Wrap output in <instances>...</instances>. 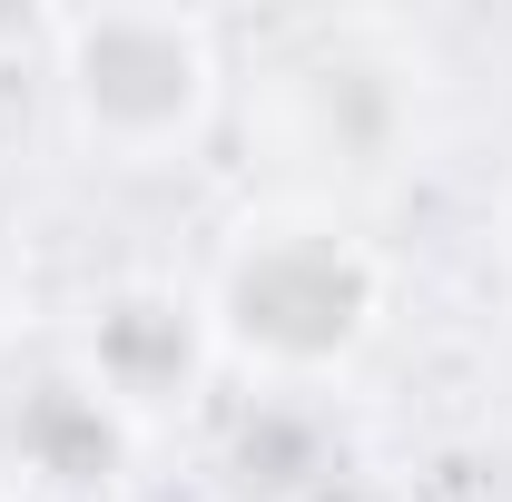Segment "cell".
<instances>
[{
	"label": "cell",
	"instance_id": "1",
	"mask_svg": "<svg viewBox=\"0 0 512 502\" xmlns=\"http://www.w3.org/2000/svg\"><path fill=\"white\" fill-rule=\"evenodd\" d=\"M444 69L394 10H306L256 30L237 69V119L266 168V197H325L375 217L434 148Z\"/></svg>",
	"mask_w": 512,
	"mask_h": 502
},
{
	"label": "cell",
	"instance_id": "2",
	"mask_svg": "<svg viewBox=\"0 0 512 502\" xmlns=\"http://www.w3.org/2000/svg\"><path fill=\"white\" fill-rule=\"evenodd\" d=\"M404 266L375 237V217L325 197H266L256 188L197 256V306L217 335L227 394H306L335 404L394 335Z\"/></svg>",
	"mask_w": 512,
	"mask_h": 502
},
{
	"label": "cell",
	"instance_id": "4",
	"mask_svg": "<svg viewBox=\"0 0 512 502\" xmlns=\"http://www.w3.org/2000/svg\"><path fill=\"white\" fill-rule=\"evenodd\" d=\"M50 365H69L148 443H168L178 424L217 414V394H227L197 276H168V266H119V276L79 286L69 315L50 325Z\"/></svg>",
	"mask_w": 512,
	"mask_h": 502
},
{
	"label": "cell",
	"instance_id": "3",
	"mask_svg": "<svg viewBox=\"0 0 512 502\" xmlns=\"http://www.w3.org/2000/svg\"><path fill=\"white\" fill-rule=\"evenodd\" d=\"M40 89L60 148L99 178H178L237 119V50L207 10L99 0L40 20Z\"/></svg>",
	"mask_w": 512,
	"mask_h": 502
},
{
	"label": "cell",
	"instance_id": "6",
	"mask_svg": "<svg viewBox=\"0 0 512 502\" xmlns=\"http://www.w3.org/2000/svg\"><path fill=\"white\" fill-rule=\"evenodd\" d=\"M20 306H30V247H20V227L0 217V345H10Z\"/></svg>",
	"mask_w": 512,
	"mask_h": 502
},
{
	"label": "cell",
	"instance_id": "7",
	"mask_svg": "<svg viewBox=\"0 0 512 502\" xmlns=\"http://www.w3.org/2000/svg\"><path fill=\"white\" fill-rule=\"evenodd\" d=\"M493 286H503V315H512V168H503V197H493Z\"/></svg>",
	"mask_w": 512,
	"mask_h": 502
},
{
	"label": "cell",
	"instance_id": "5",
	"mask_svg": "<svg viewBox=\"0 0 512 502\" xmlns=\"http://www.w3.org/2000/svg\"><path fill=\"white\" fill-rule=\"evenodd\" d=\"M158 443L109 414L69 365H30L0 384V493L20 502H128Z\"/></svg>",
	"mask_w": 512,
	"mask_h": 502
},
{
	"label": "cell",
	"instance_id": "8",
	"mask_svg": "<svg viewBox=\"0 0 512 502\" xmlns=\"http://www.w3.org/2000/svg\"><path fill=\"white\" fill-rule=\"evenodd\" d=\"M0 502H20V493H0Z\"/></svg>",
	"mask_w": 512,
	"mask_h": 502
}]
</instances>
